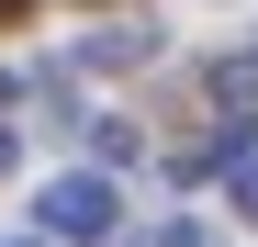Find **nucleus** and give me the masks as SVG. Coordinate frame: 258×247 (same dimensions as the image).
Instances as JSON below:
<instances>
[{"instance_id":"nucleus-2","label":"nucleus","mask_w":258,"mask_h":247,"mask_svg":"<svg viewBox=\"0 0 258 247\" xmlns=\"http://www.w3.org/2000/svg\"><path fill=\"white\" fill-rule=\"evenodd\" d=\"M236 214L258 225V157H247V169H236Z\"/></svg>"},{"instance_id":"nucleus-1","label":"nucleus","mask_w":258,"mask_h":247,"mask_svg":"<svg viewBox=\"0 0 258 247\" xmlns=\"http://www.w3.org/2000/svg\"><path fill=\"white\" fill-rule=\"evenodd\" d=\"M45 236H112V180H101V169L45 180Z\"/></svg>"}]
</instances>
